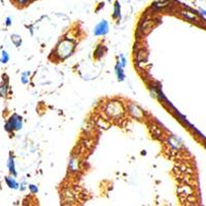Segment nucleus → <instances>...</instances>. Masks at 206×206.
Here are the masks:
<instances>
[{
    "instance_id": "f257e3e1",
    "label": "nucleus",
    "mask_w": 206,
    "mask_h": 206,
    "mask_svg": "<svg viewBox=\"0 0 206 206\" xmlns=\"http://www.w3.org/2000/svg\"><path fill=\"white\" fill-rule=\"evenodd\" d=\"M6 181L8 182V184H10V188H17V184H16V182H14V180H10V178H7V179H6Z\"/></svg>"
},
{
    "instance_id": "f03ea898",
    "label": "nucleus",
    "mask_w": 206,
    "mask_h": 206,
    "mask_svg": "<svg viewBox=\"0 0 206 206\" xmlns=\"http://www.w3.org/2000/svg\"><path fill=\"white\" fill-rule=\"evenodd\" d=\"M7 60H8V57H7L6 53H5V52H3V58H2V61H3L4 63H5V62H6Z\"/></svg>"
},
{
    "instance_id": "7ed1b4c3",
    "label": "nucleus",
    "mask_w": 206,
    "mask_h": 206,
    "mask_svg": "<svg viewBox=\"0 0 206 206\" xmlns=\"http://www.w3.org/2000/svg\"><path fill=\"white\" fill-rule=\"evenodd\" d=\"M18 1H19L20 3H24V2L26 1V0H18Z\"/></svg>"
}]
</instances>
